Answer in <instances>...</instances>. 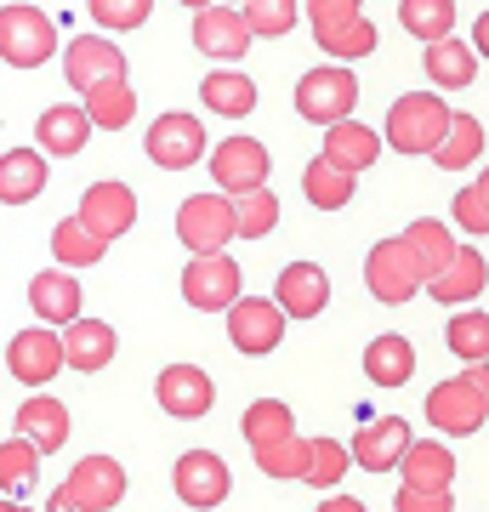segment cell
I'll use <instances>...</instances> for the list:
<instances>
[{
    "mask_svg": "<svg viewBox=\"0 0 489 512\" xmlns=\"http://www.w3.org/2000/svg\"><path fill=\"white\" fill-rule=\"evenodd\" d=\"M450 103L438 92H404L393 109H387V126H381V143H393V154H433L450 131Z\"/></svg>",
    "mask_w": 489,
    "mask_h": 512,
    "instance_id": "cell-1",
    "label": "cell"
},
{
    "mask_svg": "<svg viewBox=\"0 0 489 512\" xmlns=\"http://www.w3.org/2000/svg\"><path fill=\"white\" fill-rule=\"evenodd\" d=\"M63 52L57 46V23L40 12V6H0V57L12 63V69H40V63H52Z\"/></svg>",
    "mask_w": 489,
    "mask_h": 512,
    "instance_id": "cell-2",
    "label": "cell"
},
{
    "mask_svg": "<svg viewBox=\"0 0 489 512\" xmlns=\"http://www.w3.org/2000/svg\"><path fill=\"white\" fill-rule=\"evenodd\" d=\"M126 501V467L114 456H86L74 461L69 484L52 495V512H109Z\"/></svg>",
    "mask_w": 489,
    "mask_h": 512,
    "instance_id": "cell-3",
    "label": "cell"
},
{
    "mask_svg": "<svg viewBox=\"0 0 489 512\" xmlns=\"http://www.w3.org/2000/svg\"><path fill=\"white\" fill-rule=\"evenodd\" d=\"M359 109V74L347 63H325V69H308L302 86H296V114L313 120V126H336Z\"/></svg>",
    "mask_w": 489,
    "mask_h": 512,
    "instance_id": "cell-4",
    "label": "cell"
},
{
    "mask_svg": "<svg viewBox=\"0 0 489 512\" xmlns=\"http://www.w3.org/2000/svg\"><path fill=\"white\" fill-rule=\"evenodd\" d=\"M177 239L188 245V251H228V239H239L234 228V194H188V200L177 205Z\"/></svg>",
    "mask_w": 489,
    "mask_h": 512,
    "instance_id": "cell-5",
    "label": "cell"
},
{
    "mask_svg": "<svg viewBox=\"0 0 489 512\" xmlns=\"http://www.w3.org/2000/svg\"><path fill=\"white\" fill-rule=\"evenodd\" d=\"M222 313H228V342L251 359H262L285 342V308L273 296H234Z\"/></svg>",
    "mask_w": 489,
    "mask_h": 512,
    "instance_id": "cell-6",
    "label": "cell"
},
{
    "mask_svg": "<svg viewBox=\"0 0 489 512\" xmlns=\"http://www.w3.org/2000/svg\"><path fill=\"white\" fill-rule=\"evenodd\" d=\"M364 285H370V296L376 302H387V308H399V302H410V296L427 285L416 268V256H410V245L399 239H381L376 251L364 256Z\"/></svg>",
    "mask_w": 489,
    "mask_h": 512,
    "instance_id": "cell-7",
    "label": "cell"
},
{
    "mask_svg": "<svg viewBox=\"0 0 489 512\" xmlns=\"http://www.w3.org/2000/svg\"><path fill=\"white\" fill-rule=\"evenodd\" d=\"M148 160L160 165V171H188V165L205 160V126L200 114H182V109H165L143 137Z\"/></svg>",
    "mask_w": 489,
    "mask_h": 512,
    "instance_id": "cell-8",
    "label": "cell"
},
{
    "mask_svg": "<svg viewBox=\"0 0 489 512\" xmlns=\"http://www.w3.org/2000/svg\"><path fill=\"white\" fill-rule=\"evenodd\" d=\"M239 262L228 251H200L188 268H182V302L188 308H200V313H217V308H228L239 296Z\"/></svg>",
    "mask_w": 489,
    "mask_h": 512,
    "instance_id": "cell-9",
    "label": "cell"
},
{
    "mask_svg": "<svg viewBox=\"0 0 489 512\" xmlns=\"http://www.w3.org/2000/svg\"><path fill=\"white\" fill-rule=\"evenodd\" d=\"M171 490H177L182 507H222L228 490H234V478H228V461L217 450H188L171 467Z\"/></svg>",
    "mask_w": 489,
    "mask_h": 512,
    "instance_id": "cell-10",
    "label": "cell"
},
{
    "mask_svg": "<svg viewBox=\"0 0 489 512\" xmlns=\"http://www.w3.org/2000/svg\"><path fill=\"white\" fill-rule=\"evenodd\" d=\"M6 370L18 376L23 387H46L63 370V330L57 325H29L12 336V348H6Z\"/></svg>",
    "mask_w": 489,
    "mask_h": 512,
    "instance_id": "cell-11",
    "label": "cell"
},
{
    "mask_svg": "<svg viewBox=\"0 0 489 512\" xmlns=\"http://www.w3.org/2000/svg\"><path fill=\"white\" fill-rule=\"evenodd\" d=\"M268 148L256 143V137H222L217 148H211V183L222 188V194H245V188H262L268 183Z\"/></svg>",
    "mask_w": 489,
    "mask_h": 512,
    "instance_id": "cell-12",
    "label": "cell"
},
{
    "mask_svg": "<svg viewBox=\"0 0 489 512\" xmlns=\"http://www.w3.org/2000/svg\"><path fill=\"white\" fill-rule=\"evenodd\" d=\"M194 46H200L205 57H217V63H239V57H245V46H251V23H245V12H239V6L211 0V6H200V12H194Z\"/></svg>",
    "mask_w": 489,
    "mask_h": 512,
    "instance_id": "cell-13",
    "label": "cell"
},
{
    "mask_svg": "<svg viewBox=\"0 0 489 512\" xmlns=\"http://www.w3.org/2000/svg\"><path fill=\"white\" fill-rule=\"evenodd\" d=\"M154 399H160L165 416L200 421L205 410L217 404V382H211L200 365H165V370H160V382H154Z\"/></svg>",
    "mask_w": 489,
    "mask_h": 512,
    "instance_id": "cell-14",
    "label": "cell"
},
{
    "mask_svg": "<svg viewBox=\"0 0 489 512\" xmlns=\"http://www.w3.org/2000/svg\"><path fill=\"white\" fill-rule=\"evenodd\" d=\"M273 302L285 308V319H319L330 308V274L319 262H285L279 285H273Z\"/></svg>",
    "mask_w": 489,
    "mask_h": 512,
    "instance_id": "cell-15",
    "label": "cell"
},
{
    "mask_svg": "<svg viewBox=\"0 0 489 512\" xmlns=\"http://www.w3.org/2000/svg\"><path fill=\"white\" fill-rule=\"evenodd\" d=\"M126 52L114 46L109 35H74L69 46H63V80H69L74 92H86V86H97V80H109V74H126Z\"/></svg>",
    "mask_w": 489,
    "mask_h": 512,
    "instance_id": "cell-16",
    "label": "cell"
},
{
    "mask_svg": "<svg viewBox=\"0 0 489 512\" xmlns=\"http://www.w3.org/2000/svg\"><path fill=\"white\" fill-rule=\"evenodd\" d=\"M74 217L86 222L97 239H109L114 245V239L137 222V194H131L126 183H91L86 194H80V211H74Z\"/></svg>",
    "mask_w": 489,
    "mask_h": 512,
    "instance_id": "cell-17",
    "label": "cell"
},
{
    "mask_svg": "<svg viewBox=\"0 0 489 512\" xmlns=\"http://www.w3.org/2000/svg\"><path fill=\"white\" fill-rule=\"evenodd\" d=\"M63 330V365L80 370V376H91V370H103L120 353V336H114L109 319H69V325H57Z\"/></svg>",
    "mask_w": 489,
    "mask_h": 512,
    "instance_id": "cell-18",
    "label": "cell"
},
{
    "mask_svg": "<svg viewBox=\"0 0 489 512\" xmlns=\"http://www.w3.org/2000/svg\"><path fill=\"white\" fill-rule=\"evenodd\" d=\"M91 114H86V103H52V109L35 120V143H40V154H52V160H74L80 148L91 143Z\"/></svg>",
    "mask_w": 489,
    "mask_h": 512,
    "instance_id": "cell-19",
    "label": "cell"
},
{
    "mask_svg": "<svg viewBox=\"0 0 489 512\" xmlns=\"http://www.w3.org/2000/svg\"><path fill=\"white\" fill-rule=\"evenodd\" d=\"M484 416H489L484 399H478L461 376H455V382H438L433 393H427V421H433L438 433L467 439V433H478V427H484Z\"/></svg>",
    "mask_w": 489,
    "mask_h": 512,
    "instance_id": "cell-20",
    "label": "cell"
},
{
    "mask_svg": "<svg viewBox=\"0 0 489 512\" xmlns=\"http://www.w3.org/2000/svg\"><path fill=\"white\" fill-rule=\"evenodd\" d=\"M29 308H35L40 325H69V319H80L86 291H80L74 268H46V274L29 279Z\"/></svg>",
    "mask_w": 489,
    "mask_h": 512,
    "instance_id": "cell-21",
    "label": "cell"
},
{
    "mask_svg": "<svg viewBox=\"0 0 489 512\" xmlns=\"http://www.w3.org/2000/svg\"><path fill=\"white\" fill-rule=\"evenodd\" d=\"M52 183V160L40 148H12L0 154V205H29Z\"/></svg>",
    "mask_w": 489,
    "mask_h": 512,
    "instance_id": "cell-22",
    "label": "cell"
},
{
    "mask_svg": "<svg viewBox=\"0 0 489 512\" xmlns=\"http://www.w3.org/2000/svg\"><path fill=\"white\" fill-rule=\"evenodd\" d=\"M489 285V268H484V251H467V245H455V256L438 268L421 291L433 296V302H472V296H484Z\"/></svg>",
    "mask_w": 489,
    "mask_h": 512,
    "instance_id": "cell-23",
    "label": "cell"
},
{
    "mask_svg": "<svg viewBox=\"0 0 489 512\" xmlns=\"http://www.w3.org/2000/svg\"><path fill=\"white\" fill-rule=\"evenodd\" d=\"M313 40H319V52L336 57V63H359V57H370V52L381 46L376 23L364 18V12H347V18L313 23Z\"/></svg>",
    "mask_w": 489,
    "mask_h": 512,
    "instance_id": "cell-24",
    "label": "cell"
},
{
    "mask_svg": "<svg viewBox=\"0 0 489 512\" xmlns=\"http://www.w3.org/2000/svg\"><path fill=\"white\" fill-rule=\"evenodd\" d=\"M404 444H410V421L381 416V421H370L364 433H353V461H359L364 473H393L399 456H404Z\"/></svg>",
    "mask_w": 489,
    "mask_h": 512,
    "instance_id": "cell-25",
    "label": "cell"
},
{
    "mask_svg": "<svg viewBox=\"0 0 489 512\" xmlns=\"http://www.w3.org/2000/svg\"><path fill=\"white\" fill-rule=\"evenodd\" d=\"M18 433H23L29 444H35L40 456L63 450V444H69V404L52 399V393H35V399H23V410H18Z\"/></svg>",
    "mask_w": 489,
    "mask_h": 512,
    "instance_id": "cell-26",
    "label": "cell"
},
{
    "mask_svg": "<svg viewBox=\"0 0 489 512\" xmlns=\"http://www.w3.org/2000/svg\"><path fill=\"white\" fill-rule=\"evenodd\" d=\"M421 69H427V80H433L438 92H461V86H472V80H478V52H472V46H461L455 35L427 40Z\"/></svg>",
    "mask_w": 489,
    "mask_h": 512,
    "instance_id": "cell-27",
    "label": "cell"
},
{
    "mask_svg": "<svg viewBox=\"0 0 489 512\" xmlns=\"http://www.w3.org/2000/svg\"><path fill=\"white\" fill-rule=\"evenodd\" d=\"M399 484H421V490H450L455 484V456L438 439H410L399 456Z\"/></svg>",
    "mask_w": 489,
    "mask_h": 512,
    "instance_id": "cell-28",
    "label": "cell"
},
{
    "mask_svg": "<svg viewBox=\"0 0 489 512\" xmlns=\"http://www.w3.org/2000/svg\"><path fill=\"white\" fill-rule=\"evenodd\" d=\"M325 160H336L342 171H353V177H359L364 165H376V160H381V131L359 126V120L347 114V120L325 126Z\"/></svg>",
    "mask_w": 489,
    "mask_h": 512,
    "instance_id": "cell-29",
    "label": "cell"
},
{
    "mask_svg": "<svg viewBox=\"0 0 489 512\" xmlns=\"http://www.w3.org/2000/svg\"><path fill=\"white\" fill-rule=\"evenodd\" d=\"M80 103H86V114H91V126H97V131H126L131 114H137V92H131L126 74H109V80L86 86Z\"/></svg>",
    "mask_w": 489,
    "mask_h": 512,
    "instance_id": "cell-30",
    "label": "cell"
},
{
    "mask_svg": "<svg viewBox=\"0 0 489 512\" xmlns=\"http://www.w3.org/2000/svg\"><path fill=\"white\" fill-rule=\"evenodd\" d=\"M200 103L222 120H245L256 109V80L245 69H211L200 80Z\"/></svg>",
    "mask_w": 489,
    "mask_h": 512,
    "instance_id": "cell-31",
    "label": "cell"
},
{
    "mask_svg": "<svg viewBox=\"0 0 489 512\" xmlns=\"http://www.w3.org/2000/svg\"><path fill=\"white\" fill-rule=\"evenodd\" d=\"M364 376L370 387H404L416 376V348H410V336H376L370 348H364Z\"/></svg>",
    "mask_w": 489,
    "mask_h": 512,
    "instance_id": "cell-32",
    "label": "cell"
},
{
    "mask_svg": "<svg viewBox=\"0 0 489 512\" xmlns=\"http://www.w3.org/2000/svg\"><path fill=\"white\" fill-rule=\"evenodd\" d=\"M256 467L268 478H279V484H308V439L290 427V433H279V439L268 444H251Z\"/></svg>",
    "mask_w": 489,
    "mask_h": 512,
    "instance_id": "cell-33",
    "label": "cell"
},
{
    "mask_svg": "<svg viewBox=\"0 0 489 512\" xmlns=\"http://www.w3.org/2000/svg\"><path fill=\"white\" fill-rule=\"evenodd\" d=\"M302 194H308V205H319V211H347L353 205V171H342L336 160H308L302 165Z\"/></svg>",
    "mask_w": 489,
    "mask_h": 512,
    "instance_id": "cell-34",
    "label": "cell"
},
{
    "mask_svg": "<svg viewBox=\"0 0 489 512\" xmlns=\"http://www.w3.org/2000/svg\"><path fill=\"white\" fill-rule=\"evenodd\" d=\"M404 245H410V256H416L421 279H433L438 268L455 256V234H450L438 217H416L410 228H404Z\"/></svg>",
    "mask_w": 489,
    "mask_h": 512,
    "instance_id": "cell-35",
    "label": "cell"
},
{
    "mask_svg": "<svg viewBox=\"0 0 489 512\" xmlns=\"http://www.w3.org/2000/svg\"><path fill=\"white\" fill-rule=\"evenodd\" d=\"M103 251H109V239H97L80 217H63V222L52 228L57 268H91V262H103Z\"/></svg>",
    "mask_w": 489,
    "mask_h": 512,
    "instance_id": "cell-36",
    "label": "cell"
},
{
    "mask_svg": "<svg viewBox=\"0 0 489 512\" xmlns=\"http://www.w3.org/2000/svg\"><path fill=\"white\" fill-rule=\"evenodd\" d=\"M484 154V120L478 114H450V131H444V143L433 148V160L444 165V171H461V165H472Z\"/></svg>",
    "mask_w": 489,
    "mask_h": 512,
    "instance_id": "cell-37",
    "label": "cell"
},
{
    "mask_svg": "<svg viewBox=\"0 0 489 512\" xmlns=\"http://www.w3.org/2000/svg\"><path fill=\"white\" fill-rule=\"evenodd\" d=\"M399 23L427 46V40L455 35V0H399Z\"/></svg>",
    "mask_w": 489,
    "mask_h": 512,
    "instance_id": "cell-38",
    "label": "cell"
},
{
    "mask_svg": "<svg viewBox=\"0 0 489 512\" xmlns=\"http://www.w3.org/2000/svg\"><path fill=\"white\" fill-rule=\"evenodd\" d=\"M234 228H239V239H268L279 228V200L268 194V183L234 194Z\"/></svg>",
    "mask_w": 489,
    "mask_h": 512,
    "instance_id": "cell-39",
    "label": "cell"
},
{
    "mask_svg": "<svg viewBox=\"0 0 489 512\" xmlns=\"http://www.w3.org/2000/svg\"><path fill=\"white\" fill-rule=\"evenodd\" d=\"M35 478H40V450L29 439H6L0 444V490L6 495H29L35 490Z\"/></svg>",
    "mask_w": 489,
    "mask_h": 512,
    "instance_id": "cell-40",
    "label": "cell"
},
{
    "mask_svg": "<svg viewBox=\"0 0 489 512\" xmlns=\"http://www.w3.org/2000/svg\"><path fill=\"white\" fill-rule=\"evenodd\" d=\"M444 348L455 359H489V313H455L444 330Z\"/></svg>",
    "mask_w": 489,
    "mask_h": 512,
    "instance_id": "cell-41",
    "label": "cell"
},
{
    "mask_svg": "<svg viewBox=\"0 0 489 512\" xmlns=\"http://www.w3.org/2000/svg\"><path fill=\"white\" fill-rule=\"evenodd\" d=\"M245 444H268V439H279V433H290L296 427V416H290V404L285 399H256L251 410H245Z\"/></svg>",
    "mask_w": 489,
    "mask_h": 512,
    "instance_id": "cell-42",
    "label": "cell"
},
{
    "mask_svg": "<svg viewBox=\"0 0 489 512\" xmlns=\"http://www.w3.org/2000/svg\"><path fill=\"white\" fill-rule=\"evenodd\" d=\"M239 12L251 23V35L262 40H279L296 29V0H239Z\"/></svg>",
    "mask_w": 489,
    "mask_h": 512,
    "instance_id": "cell-43",
    "label": "cell"
},
{
    "mask_svg": "<svg viewBox=\"0 0 489 512\" xmlns=\"http://www.w3.org/2000/svg\"><path fill=\"white\" fill-rule=\"evenodd\" d=\"M347 461H353V450H347L342 439H308V484H319V490L342 484Z\"/></svg>",
    "mask_w": 489,
    "mask_h": 512,
    "instance_id": "cell-44",
    "label": "cell"
},
{
    "mask_svg": "<svg viewBox=\"0 0 489 512\" xmlns=\"http://www.w3.org/2000/svg\"><path fill=\"white\" fill-rule=\"evenodd\" d=\"M91 23H103L109 35H126V29H143L148 12H154V0H86Z\"/></svg>",
    "mask_w": 489,
    "mask_h": 512,
    "instance_id": "cell-45",
    "label": "cell"
},
{
    "mask_svg": "<svg viewBox=\"0 0 489 512\" xmlns=\"http://www.w3.org/2000/svg\"><path fill=\"white\" fill-rule=\"evenodd\" d=\"M455 228H467V234H489V194L478 183H467L455 194Z\"/></svg>",
    "mask_w": 489,
    "mask_h": 512,
    "instance_id": "cell-46",
    "label": "cell"
},
{
    "mask_svg": "<svg viewBox=\"0 0 489 512\" xmlns=\"http://www.w3.org/2000/svg\"><path fill=\"white\" fill-rule=\"evenodd\" d=\"M393 507H399V512H450L455 495L450 490H421V484H399Z\"/></svg>",
    "mask_w": 489,
    "mask_h": 512,
    "instance_id": "cell-47",
    "label": "cell"
},
{
    "mask_svg": "<svg viewBox=\"0 0 489 512\" xmlns=\"http://www.w3.org/2000/svg\"><path fill=\"white\" fill-rule=\"evenodd\" d=\"M302 6H308L313 23H325V18H347V12H359L364 0H302Z\"/></svg>",
    "mask_w": 489,
    "mask_h": 512,
    "instance_id": "cell-48",
    "label": "cell"
},
{
    "mask_svg": "<svg viewBox=\"0 0 489 512\" xmlns=\"http://www.w3.org/2000/svg\"><path fill=\"white\" fill-rule=\"evenodd\" d=\"M461 382L484 399V410H489V359H467V370H461Z\"/></svg>",
    "mask_w": 489,
    "mask_h": 512,
    "instance_id": "cell-49",
    "label": "cell"
},
{
    "mask_svg": "<svg viewBox=\"0 0 489 512\" xmlns=\"http://www.w3.org/2000/svg\"><path fill=\"white\" fill-rule=\"evenodd\" d=\"M472 52H484V57H489V6L478 12V23H472Z\"/></svg>",
    "mask_w": 489,
    "mask_h": 512,
    "instance_id": "cell-50",
    "label": "cell"
},
{
    "mask_svg": "<svg viewBox=\"0 0 489 512\" xmlns=\"http://www.w3.org/2000/svg\"><path fill=\"white\" fill-rule=\"evenodd\" d=\"M325 512H364V501H353V495H330Z\"/></svg>",
    "mask_w": 489,
    "mask_h": 512,
    "instance_id": "cell-51",
    "label": "cell"
},
{
    "mask_svg": "<svg viewBox=\"0 0 489 512\" xmlns=\"http://www.w3.org/2000/svg\"><path fill=\"white\" fill-rule=\"evenodd\" d=\"M177 6H188V12H200V6H211V0H177Z\"/></svg>",
    "mask_w": 489,
    "mask_h": 512,
    "instance_id": "cell-52",
    "label": "cell"
},
{
    "mask_svg": "<svg viewBox=\"0 0 489 512\" xmlns=\"http://www.w3.org/2000/svg\"><path fill=\"white\" fill-rule=\"evenodd\" d=\"M478 188H484V194H489V165H484V177H478Z\"/></svg>",
    "mask_w": 489,
    "mask_h": 512,
    "instance_id": "cell-53",
    "label": "cell"
},
{
    "mask_svg": "<svg viewBox=\"0 0 489 512\" xmlns=\"http://www.w3.org/2000/svg\"><path fill=\"white\" fill-rule=\"evenodd\" d=\"M228 6H239V0H228Z\"/></svg>",
    "mask_w": 489,
    "mask_h": 512,
    "instance_id": "cell-54",
    "label": "cell"
}]
</instances>
